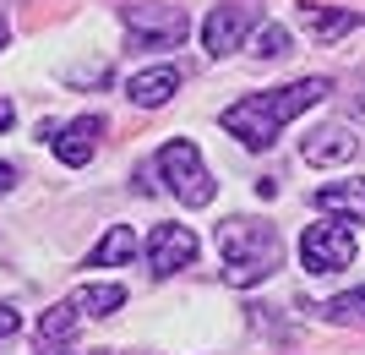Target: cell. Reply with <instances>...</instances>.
Returning <instances> with one entry per match:
<instances>
[{
    "instance_id": "cell-22",
    "label": "cell",
    "mask_w": 365,
    "mask_h": 355,
    "mask_svg": "<svg viewBox=\"0 0 365 355\" xmlns=\"http://www.w3.org/2000/svg\"><path fill=\"white\" fill-rule=\"evenodd\" d=\"M66 355H71V350H66ZM93 355H109V350H93Z\"/></svg>"
},
{
    "instance_id": "cell-16",
    "label": "cell",
    "mask_w": 365,
    "mask_h": 355,
    "mask_svg": "<svg viewBox=\"0 0 365 355\" xmlns=\"http://www.w3.org/2000/svg\"><path fill=\"white\" fill-rule=\"evenodd\" d=\"M322 317H327V323L365 328V284H360V290H349V295H333V301L322 306Z\"/></svg>"
},
{
    "instance_id": "cell-15",
    "label": "cell",
    "mask_w": 365,
    "mask_h": 355,
    "mask_svg": "<svg viewBox=\"0 0 365 355\" xmlns=\"http://www.w3.org/2000/svg\"><path fill=\"white\" fill-rule=\"evenodd\" d=\"M71 306L82 311V317H115V311L125 306V284H76Z\"/></svg>"
},
{
    "instance_id": "cell-19",
    "label": "cell",
    "mask_w": 365,
    "mask_h": 355,
    "mask_svg": "<svg viewBox=\"0 0 365 355\" xmlns=\"http://www.w3.org/2000/svg\"><path fill=\"white\" fill-rule=\"evenodd\" d=\"M11 121H16V109H11V99H0V131H11Z\"/></svg>"
},
{
    "instance_id": "cell-13",
    "label": "cell",
    "mask_w": 365,
    "mask_h": 355,
    "mask_svg": "<svg viewBox=\"0 0 365 355\" xmlns=\"http://www.w3.org/2000/svg\"><path fill=\"white\" fill-rule=\"evenodd\" d=\"M71 339H76V306L61 301V306H49L44 317H38V350L61 355V350H71Z\"/></svg>"
},
{
    "instance_id": "cell-1",
    "label": "cell",
    "mask_w": 365,
    "mask_h": 355,
    "mask_svg": "<svg viewBox=\"0 0 365 355\" xmlns=\"http://www.w3.org/2000/svg\"><path fill=\"white\" fill-rule=\"evenodd\" d=\"M333 82L327 77H305V82H289V88H267V93H245L240 104H229L218 121H224L229 137H240L251 154H267L284 131V121H294L300 109H311L317 99H327Z\"/></svg>"
},
{
    "instance_id": "cell-5",
    "label": "cell",
    "mask_w": 365,
    "mask_h": 355,
    "mask_svg": "<svg viewBox=\"0 0 365 355\" xmlns=\"http://www.w3.org/2000/svg\"><path fill=\"white\" fill-rule=\"evenodd\" d=\"M354 263V230L349 224H305L300 235V268L305 274H344V268Z\"/></svg>"
},
{
    "instance_id": "cell-12",
    "label": "cell",
    "mask_w": 365,
    "mask_h": 355,
    "mask_svg": "<svg viewBox=\"0 0 365 355\" xmlns=\"http://www.w3.org/2000/svg\"><path fill=\"white\" fill-rule=\"evenodd\" d=\"M300 22L311 28V39H317V44H338L344 33L360 28V16H354V11H338V6L327 11V6H317V0H305V6H300Z\"/></svg>"
},
{
    "instance_id": "cell-8",
    "label": "cell",
    "mask_w": 365,
    "mask_h": 355,
    "mask_svg": "<svg viewBox=\"0 0 365 355\" xmlns=\"http://www.w3.org/2000/svg\"><path fill=\"white\" fill-rule=\"evenodd\" d=\"M354 154H360V137H354L349 126H317V131L300 142V159H305V164H317V170H327V164H349Z\"/></svg>"
},
{
    "instance_id": "cell-18",
    "label": "cell",
    "mask_w": 365,
    "mask_h": 355,
    "mask_svg": "<svg viewBox=\"0 0 365 355\" xmlns=\"http://www.w3.org/2000/svg\"><path fill=\"white\" fill-rule=\"evenodd\" d=\"M16 328H22V311H11V306H0V344L11 339Z\"/></svg>"
},
{
    "instance_id": "cell-4",
    "label": "cell",
    "mask_w": 365,
    "mask_h": 355,
    "mask_svg": "<svg viewBox=\"0 0 365 355\" xmlns=\"http://www.w3.org/2000/svg\"><path fill=\"white\" fill-rule=\"evenodd\" d=\"M125 22V44L131 49H180L185 33H191V16L180 6H120Z\"/></svg>"
},
{
    "instance_id": "cell-11",
    "label": "cell",
    "mask_w": 365,
    "mask_h": 355,
    "mask_svg": "<svg viewBox=\"0 0 365 355\" xmlns=\"http://www.w3.org/2000/svg\"><path fill=\"white\" fill-rule=\"evenodd\" d=\"M317 208L322 214H333L338 224H365V181L354 175V181H333V186H322L317 191Z\"/></svg>"
},
{
    "instance_id": "cell-9",
    "label": "cell",
    "mask_w": 365,
    "mask_h": 355,
    "mask_svg": "<svg viewBox=\"0 0 365 355\" xmlns=\"http://www.w3.org/2000/svg\"><path fill=\"white\" fill-rule=\"evenodd\" d=\"M98 137H104V121H98V115H76V121L61 126L49 142H55V159H61V164H88Z\"/></svg>"
},
{
    "instance_id": "cell-3",
    "label": "cell",
    "mask_w": 365,
    "mask_h": 355,
    "mask_svg": "<svg viewBox=\"0 0 365 355\" xmlns=\"http://www.w3.org/2000/svg\"><path fill=\"white\" fill-rule=\"evenodd\" d=\"M158 175H164V186L185 202V208H207L213 191H218L213 175H207V164H202V148L191 137H169L164 148H158Z\"/></svg>"
},
{
    "instance_id": "cell-17",
    "label": "cell",
    "mask_w": 365,
    "mask_h": 355,
    "mask_svg": "<svg viewBox=\"0 0 365 355\" xmlns=\"http://www.w3.org/2000/svg\"><path fill=\"white\" fill-rule=\"evenodd\" d=\"M284 49H289V28H278V22H267V28L257 33V44H251V55H257V61H278Z\"/></svg>"
},
{
    "instance_id": "cell-10",
    "label": "cell",
    "mask_w": 365,
    "mask_h": 355,
    "mask_svg": "<svg viewBox=\"0 0 365 355\" xmlns=\"http://www.w3.org/2000/svg\"><path fill=\"white\" fill-rule=\"evenodd\" d=\"M175 88H180V66H148V71H137L125 82V99L137 109H158L175 99Z\"/></svg>"
},
{
    "instance_id": "cell-21",
    "label": "cell",
    "mask_w": 365,
    "mask_h": 355,
    "mask_svg": "<svg viewBox=\"0 0 365 355\" xmlns=\"http://www.w3.org/2000/svg\"><path fill=\"white\" fill-rule=\"evenodd\" d=\"M6 33H11V28H6V16H0V49H6Z\"/></svg>"
},
{
    "instance_id": "cell-2",
    "label": "cell",
    "mask_w": 365,
    "mask_h": 355,
    "mask_svg": "<svg viewBox=\"0 0 365 355\" xmlns=\"http://www.w3.org/2000/svg\"><path fill=\"white\" fill-rule=\"evenodd\" d=\"M218 251H224L229 284H262L284 263V235L267 219H224L218 224Z\"/></svg>"
},
{
    "instance_id": "cell-7",
    "label": "cell",
    "mask_w": 365,
    "mask_h": 355,
    "mask_svg": "<svg viewBox=\"0 0 365 355\" xmlns=\"http://www.w3.org/2000/svg\"><path fill=\"white\" fill-rule=\"evenodd\" d=\"M197 251H202V235L191 230V224H169V219H158L153 235H148V263H153L158 279L191 268V263H197Z\"/></svg>"
},
{
    "instance_id": "cell-6",
    "label": "cell",
    "mask_w": 365,
    "mask_h": 355,
    "mask_svg": "<svg viewBox=\"0 0 365 355\" xmlns=\"http://www.w3.org/2000/svg\"><path fill=\"white\" fill-rule=\"evenodd\" d=\"M262 22V6L257 0H218L213 11L202 16V49L207 55H229V49L245 44V33Z\"/></svg>"
},
{
    "instance_id": "cell-20",
    "label": "cell",
    "mask_w": 365,
    "mask_h": 355,
    "mask_svg": "<svg viewBox=\"0 0 365 355\" xmlns=\"http://www.w3.org/2000/svg\"><path fill=\"white\" fill-rule=\"evenodd\" d=\"M11 186H16V170H11V164H0V197H6Z\"/></svg>"
},
{
    "instance_id": "cell-14",
    "label": "cell",
    "mask_w": 365,
    "mask_h": 355,
    "mask_svg": "<svg viewBox=\"0 0 365 355\" xmlns=\"http://www.w3.org/2000/svg\"><path fill=\"white\" fill-rule=\"evenodd\" d=\"M137 257V235H131V224H109L104 235H98V246L88 251V268H125Z\"/></svg>"
}]
</instances>
